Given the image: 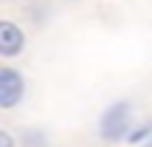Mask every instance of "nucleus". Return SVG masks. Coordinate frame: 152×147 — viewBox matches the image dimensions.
Here are the masks:
<instances>
[{"label":"nucleus","mask_w":152,"mask_h":147,"mask_svg":"<svg viewBox=\"0 0 152 147\" xmlns=\"http://www.w3.org/2000/svg\"><path fill=\"white\" fill-rule=\"evenodd\" d=\"M130 122H132V108L127 102H115L104 110L102 116V139L104 142H121L124 136H130Z\"/></svg>","instance_id":"nucleus-1"},{"label":"nucleus","mask_w":152,"mask_h":147,"mask_svg":"<svg viewBox=\"0 0 152 147\" xmlns=\"http://www.w3.org/2000/svg\"><path fill=\"white\" fill-rule=\"evenodd\" d=\"M26 82L14 68H0V108H14L23 99Z\"/></svg>","instance_id":"nucleus-2"},{"label":"nucleus","mask_w":152,"mask_h":147,"mask_svg":"<svg viewBox=\"0 0 152 147\" xmlns=\"http://www.w3.org/2000/svg\"><path fill=\"white\" fill-rule=\"evenodd\" d=\"M23 45H26L23 31L11 20H3L0 23V54L3 57H17L23 51Z\"/></svg>","instance_id":"nucleus-3"},{"label":"nucleus","mask_w":152,"mask_h":147,"mask_svg":"<svg viewBox=\"0 0 152 147\" xmlns=\"http://www.w3.org/2000/svg\"><path fill=\"white\" fill-rule=\"evenodd\" d=\"M149 133H152V122H149V125H141V127H135V130H130L127 142H130V144H138V142H144V139H147Z\"/></svg>","instance_id":"nucleus-4"},{"label":"nucleus","mask_w":152,"mask_h":147,"mask_svg":"<svg viewBox=\"0 0 152 147\" xmlns=\"http://www.w3.org/2000/svg\"><path fill=\"white\" fill-rule=\"evenodd\" d=\"M0 144H3V147H11V136H9V133H0Z\"/></svg>","instance_id":"nucleus-5"},{"label":"nucleus","mask_w":152,"mask_h":147,"mask_svg":"<svg viewBox=\"0 0 152 147\" xmlns=\"http://www.w3.org/2000/svg\"><path fill=\"white\" fill-rule=\"evenodd\" d=\"M144 147H152V139H149V144H144Z\"/></svg>","instance_id":"nucleus-6"}]
</instances>
